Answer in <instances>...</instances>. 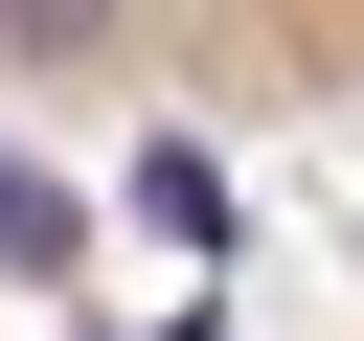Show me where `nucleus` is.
Wrapping results in <instances>:
<instances>
[{"label":"nucleus","mask_w":364,"mask_h":341,"mask_svg":"<svg viewBox=\"0 0 364 341\" xmlns=\"http://www.w3.org/2000/svg\"><path fill=\"white\" fill-rule=\"evenodd\" d=\"M0 114H364V0H0Z\"/></svg>","instance_id":"obj_1"}]
</instances>
